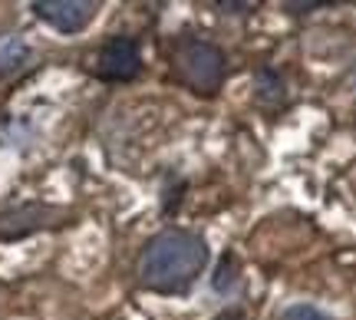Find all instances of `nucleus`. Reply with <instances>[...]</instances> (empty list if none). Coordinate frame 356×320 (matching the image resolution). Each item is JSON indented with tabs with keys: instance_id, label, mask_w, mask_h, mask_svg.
<instances>
[{
	"instance_id": "nucleus-3",
	"label": "nucleus",
	"mask_w": 356,
	"mask_h": 320,
	"mask_svg": "<svg viewBox=\"0 0 356 320\" xmlns=\"http://www.w3.org/2000/svg\"><path fill=\"white\" fill-rule=\"evenodd\" d=\"M142 70V53L139 43L132 37H113L106 40L96 53V77L113 79V83H126V79L139 77Z\"/></svg>"
},
{
	"instance_id": "nucleus-10",
	"label": "nucleus",
	"mask_w": 356,
	"mask_h": 320,
	"mask_svg": "<svg viewBox=\"0 0 356 320\" xmlns=\"http://www.w3.org/2000/svg\"><path fill=\"white\" fill-rule=\"evenodd\" d=\"M215 320H244V314H238V310H228V314H218Z\"/></svg>"
},
{
	"instance_id": "nucleus-1",
	"label": "nucleus",
	"mask_w": 356,
	"mask_h": 320,
	"mask_svg": "<svg viewBox=\"0 0 356 320\" xmlns=\"http://www.w3.org/2000/svg\"><path fill=\"white\" fill-rule=\"evenodd\" d=\"M208 264L202 234L168 228L145 244L139 257V284L155 294H185Z\"/></svg>"
},
{
	"instance_id": "nucleus-4",
	"label": "nucleus",
	"mask_w": 356,
	"mask_h": 320,
	"mask_svg": "<svg viewBox=\"0 0 356 320\" xmlns=\"http://www.w3.org/2000/svg\"><path fill=\"white\" fill-rule=\"evenodd\" d=\"M99 10V3L92 0H37L33 13L43 24H50L60 33H79L92 24V17Z\"/></svg>"
},
{
	"instance_id": "nucleus-8",
	"label": "nucleus",
	"mask_w": 356,
	"mask_h": 320,
	"mask_svg": "<svg viewBox=\"0 0 356 320\" xmlns=\"http://www.w3.org/2000/svg\"><path fill=\"white\" fill-rule=\"evenodd\" d=\"M280 320H333V317L317 307H310V304H291V307L280 314Z\"/></svg>"
},
{
	"instance_id": "nucleus-2",
	"label": "nucleus",
	"mask_w": 356,
	"mask_h": 320,
	"mask_svg": "<svg viewBox=\"0 0 356 320\" xmlns=\"http://www.w3.org/2000/svg\"><path fill=\"white\" fill-rule=\"evenodd\" d=\"M172 70L175 77L198 96H215L225 83L228 73V60L215 43L202 37H181L172 50Z\"/></svg>"
},
{
	"instance_id": "nucleus-7",
	"label": "nucleus",
	"mask_w": 356,
	"mask_h": 320,
	"mask_svg": "<svg viewBox=\"0 0 356 320\" xmlns=\"http://www.w3.org/2000/svg\"><path fill=\"white\" fill-rule=\"evenodd\" d=\"M26 43L20 37H0V70H17L26 60Z\"/></svg>"
},
{
	"instance_id": "nucleus-9",
	"label": "nucleus",
	"mask_w": 356,
	"mask_h": 320,
	"mask_svg": "<svg viewBox=\"0 0 356 320\" xmlns=\"http://www.w3.org/2000/svg\"><path fill=\"white\" fill-rule=\"evenodd\" d=\"M218 7H221V10L225 13H244V10H251V7H254V3H218Z\"/></svg>"
},
{
	"instance_id": "nucleus-6",
	"label": "nucleus",
	"mask_w": 356,
	"mask_h": 320,
	"mask_svg": "<svg viewBox=\"0 0 356 320\" xmlns=\"http://www.w3.org/2000/svg\"><path fill=\"white\" fill-rule=\"evenodd\" d=\"M254 96H257V103H261V106H280V103H284L287 90H284V79H280V73H274L270 66H264V70L254 77Z\"/></svg>"
},
{
	"instance_id": "nucleus-5",
	"label": "nucleus",
	"mask_w": 356,
	"mask_h": 320,
	"mask_svg": "<svg viewBox=\"0 0 356 320\" xmlns=\"http://www.w3.org/2000/svg\"><path fill=\"white\" fill-rule=\"evenodd\" d=\"M60 218H63V211H60V208H50V205L13 208L7 215H0V241H13V238H24L30 231L50 228Z\"/></svg>"
}]
</instances>
